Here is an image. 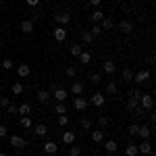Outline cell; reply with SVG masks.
<instances>
[{
  "instance_id": "obj_5",
  "label": "cell",
  "mask_w": 156,
  "mask_h": 156,
  "mask_svg": "<svg viewBox=\"0 0 156 156\" xmlns=\"http://www.w3.org/2000/svg\"><path fill=\"white\" fill-rule=\"evenodd\" d=\"M137 152H140V154H152L154 148H152V144H150V140H142V144L137 146Z\"/></svg>"
},
{
  "instance_id": "obj_46",
  "label": "cell",
  "mask_w": 156,
  "mask_h": 156,
  "mask_svg": "<svg viewBox=\"0 0 156 156\" xmlns=\"http://www.w3.org/2000/svg\"><path fill=\"white\" fill-rule=\"evenodd\" d=\"M6 110H9L11 115H17V104H9V106H6Z\"/></svg>"
},
{
  "instance_id": "obj_22",
  "label": "cell",
  "mask_w": 156,
  "mask_h": 156,
  "mask_svg": "<svg viewBox=\"0 0 156 156\" xmlns=\"http://www.w3.org/2000/svg\"><path fill=\"white\" fill-rule=\"evenodd\" d=\"M21 31H23V34H31V31H34V21H31V19H25L23 23H21Z\"/></svg>"
},
{
  "instance_id": "obj_17",
  "label": "cell",
  "mask_w": 156,
  "mask_h": 156,
  "mask_svg": "<svg viewBox=\"0 0 156 156\" xmlns=\"http://www.w3.org/2000/svg\"><path fill=\"white\" fill-rule=\"evenodd\" d=\"M137 135H140L142 140H150V135H152V129H150V127H146V125H140V129H137Z\"/></svg>"
},
{
  "instance_id": "obj_32",
  "label": "cell",
  "mask_w": 156,
  "mask_h": 156,
  "mask_svg": "<svg viewBox=\"0 0 156 156\" xmlns=\"http://www.w3.org/2000/svg\"><path fill=\"white\" fill-rule=\"evenodd\" d=\"M106 92L108 94H117V92H119V85L115 83V81H108L106 83Z\"/></svg>"
},
{
  "instance_id": "obj_15",
  "label": "cell",
  "mask_w": 156,
  "mask_h": 156,
  "mask_svg": "<svg viewBox=\"0 0 156 156\" xmlns=\"http://www.w3.org/2000/svg\"><path fill=\"white\" fill-rule=\"evenodd\" d=\"M50 98H52V94H50L48 90H40V92H37V100H40L42 104H48Z\"/></svg>"
},
{
  "instance_id": "obj_9",
  "label": "cell",
  "mask_w": 156,
  "mask_h": 156,
  "mask_svg": "<svg viewBox=\"0 0 156 156\" xmlns=\"http://www.w3.org/2000/svg\"><path fill=\"white\" fill-rule=\"evenodd\" d=\"M137 106H140V100H135V98H129V100L125 102V110H127V112H131V115L137 110Z\"/></svg>"
},
{
  "instance_id": "obj_7",
  "label": "cell",
  "mask_w": 156,
  "mask_h": 156,
  "mask_svg": "<svg viewBox=\"0 0 156 156\" xmlns=\"http://www.w3.org/2000/svg\"><path fill=\"white\" fill-rule=\"evenodd\" d=\"M29 73H31V67H29V65H27V62H21V65H19V67H17V75H19V77H21V79H23V77H27V75H29Z\"/></svg>"
},
{
  "instance_id": "obj_27",
  "label": "cell",
  "mask_w": 156,
  "mask_h": 156,
  "mask_svg": "<svg viewBox=\"0 0 156 156\" xmlns=\"http://www.w3.org/2000/svg\"><path fill=\"white\" fill-rule=\"evenodd\" d=\"M77 58H79V62H81V65H90V62H92V54H90V52H81Z\"/></svg>"
},
{
  "instance_id": "obj_3",
  "label": "cell",
  "mask_w": 156,
  "mask_h": 156,
  "mask_svg": "<svg viewBox=\"0 0 156 156\" xmlns=\"http://www.w3.org/2000/svg\"><path fill=\"white\" fill-rule=\"evenodd\" d=\"M54 21L60 25V27H65V25L71 21V12H67V11H60V12H56L54 15Z\"/></svg>"
},
{
  "instance_id": "obj_44",
  "label": "cell",
  "mask_w": 156,
  "mask_h": 156,
  "mask_svg": "<svg viewBox=\"0 0 156 156\" xmlns=\"http://www.w3.org/2000/svg\"><path fill=\"white\" fill-rule=\"evenodd\" d=\"M9 104H11V100H9V98H6V96H0V106H2V108H6Z\"/></svg>"
},
{
  "instance_id": "obj_47",
  "label": "cell",
  "mask_w": 156,
  "mask_h": 156,
  "mask_svg": "<svg viewBox=\"0 0 156 156\" xmlns=\"http://www.w3.org/2000/svg\"><path fill=\"white\" fill-rule=\"evenodd\" d=\"M6 127H4V125H0V137H6Z\"/></svg>"
},
{
  "instance_id": "obj_50",
  "label": "cell",
  "mask_w": 156,
  "mask_h": 156,
  "mask_svg": "<svg viewBox=\"0 0 156 156\" xmlns=\"http://www.w3.org/2000/svg\"><path fill=\"white\" fill-rule=\"evenodd\" d=\"M148 112H150V123L154 125V121H156V115H154V112H152V110H148Z\"/></svg>"
},
{
  "instance_id": "obj_21",
  "label": "cell",
  "mask_w": 156,
  "mask_h": 156,
  "mask_svg": "<svg viewBox=\"0 0 156 156\" xmlns=\"http://www.w3.org/2000/svg\"><path fill=\"white\" fill-rule=\"evenodd\" d=\"M102 71H104V73H108V75H112V73L117 71V65H115L112 60H106V62L102 65Z\"/></svg>"
},
{
  "instance_id": "obj_28",
  "label": "cell",
  "mask_w": 156,
  "mask_h": 156,
  "mask_svg": "<svg viewBox=\"0 0 156 156\" xmlns=\"http://www.w3.org/2000/svg\"><path fill=\"white\" fill-rule=\"evenodd\" d=\"M19 125H21V127H25V129H31V127H34V121L29 119V117H21Z\"/></svg>"
},
{
  "instance_id": "obj_10",
  "label": "cell",
  "mask_w": 156,
  "mask_h": 156,
  "mask_svg": "<svg viewBox=\"0 0 156 156\" xmlns=\"http://www.w3.org/2000/svg\"><path fill=\"white\" fill-rule=\"evenodd\" d=\"M73 106H75V110H85V108H87V100H85V98H81V96H75Z\"/></svg>"
},
{
  "instance_id": "obj_19",
  "label": "cell",
  "mask_w": 156,
  "mask_h": 156,
  "mask_svg": "<svg viewBox=\"0 0 156 156\" xmlns=\"http://www.w3.org/2000/svg\"><path fill=\"white\" fill-rule=\"evenodd\" d=\"M62 144L73 146V144H75V133H73V131H65V133H62Z\"/></svg>"
},
{
  "instance_id": "obj_20",
  "label": "cell",
  "mask_w": 156,
  "mask_h": 156,
  "mask_svg": "<svg viewBox=\"0 0 156 156\" xmlns=\"http://www.w3.org/2000/svg\"><path fill=\"white\" fill-rule=\"evenodd\" d=\"M102 19H104V12L100 11V9H96V11L90 15V21H92V23H100Z\"/></svg>"
},
{
  "instance_id": "obj_6",
  "label": "cell",
  "mask_w": 156,
  "mask_h": 156,
  "mask_svg": "<svg viewBox=\"0 0 156 156\" xmlns=\"http://www.w3.org/2000/svg\"><path fill=\"white\" fill-rule=\"evenodd\" d=\"M119 31H121V34H125V36H129V34L133 31V23H131V21H127V19H123V21L119 23Z\"/></svg>"
},
{
  "instance_id": "obj_51",
  "label": "cell",
  "mask_w": 156,
  "mask_h": 156,
  "mask_svg": "<svg viewBox=\"0 0 156 156\" xmlns=\"http://www.w3.org/2000/svg\"><path fill=\"white\" fill-rule=\"evenodd\" d=\"M0 156H6V154H4V152H0Z\"/></svg>"
},
{
  "instance_id": "obj_38",
  "label": "cell",
  "mask_w": 156,
  "mask_h": 156,
  "mask_svg": "<svg viewBox=\"0 0 156 156\" xmlns=\"http://www.w3.org/2000/svg\"><path fill=\"white\" fill-rule=\"evenodd\" d=\"M90 81H92L94 85H100V81H102V77H100V73H94V75L90 77Z\"/></svg>"
},
{
  "instance_id": "obj_49",
  "label": "cell",
  "mask_w": 156,
  "mask_h": 156,
  "mask_svg": "<svg viewBox=\"0 0 156 156\" xmlns=\"http://www.w3.org/2000/svg\"><path fill=\"white\" fill-rule=\"evenodd\" d=\"M100 2H102V0H90V4H92L94 9H98V6H100Z\"/></svg>"
},
{
  "instance_id": "obj_30",
  "label": "cell",
  "mask_w": 156,
  "mask_h": 156,
  "mask_svg": "<svg viewBox=\"0 0 156 156\" xmlns=\"http://www.w3.org/2000/svg\"><path fill=\"white\" fill-rule=\"evenodd\" d=\"M11 92L15 94V96H21V94H23V85L19 83V81H17V83H12L11 85Z\"/></svg>"
},
{
  "instance_id": "obj_45",
  "label": "cell",
  "mask_w": 156,
  "mask_h": 156,
  "mask_svg": "<svg viewBox=\"0 0 156 156\" xmlns=\"http://www.w3.org/2000/svg\"><path fill=\"white\" fill-rule=\"evenodd\" d=\"M81 127H83V129H90V127H92V121H90V119H83V121H81Z\"/></svg>"
},
{
  "instance_id": "obj_41",
  "label": "cell",
  "mask_w": 156,
  "mask_h": 156,
  "mask_svg": "<svg viewBox=\"0 0 156 156\" xmlns=\"http://www.w3.org/2000/svg\"><path fill=\"white\" fill-rule=\"evenodd\" d=\"M142 94H144V92H142L140 87H135V90L131 92V98H135V100H140V98H142Z\"/></svg>"
},
{
  "instance_id": "obj_40",
  "label": "cell",
  "mask_w": 156,
  "mask_h": 156,
  "mask_svg": "<svg viewBox=\"0 0 156 156\" xmlns=\"http://www.w3.org/2000/svg\"><path fill=\"white\" fill-rule=\"evenodd\" d=\"M69 154H71V156H81V148H79V146H71Z\"/></svg>"
},
{
  "instance_id": "obj_2",
  "label": "cell",
  "mask_w": 156,
  "mask_h": 156,
  "mask_svg": "<svg viewBox=\"0 0 156 156\" xmlns=\"http://www.w3.org/2000/svg\"><path fill=\"white\" fill-rule=\"evenodd\" d=\"M140 106L144 108V110H154V98H152V94H142Z\"/></svg>"
},
{
  "instance_id": "obj_1",
  "label": "cell",
  "mask_w": 156,
  "mask_h": 156,
  "mask_svg": "<svg viewBox=\"0 0 156 156\" xmlns=\"http://www.w3.org/2000/svg\"><path fill=\"white\" fill-rule=\"evenodd\" d=\"M148 79H150V71H148V69H142V71L133 73V83L137 85V87H140V85H144Z\"/></svg>"
},
{
  "instance_id": "obj_37",
  "label": "cell",
  "mask_w": 156,
  "mask_h": 156,
  "mask_svg": "<svg viewBox=\"0 0 156 156\" xmlns=\"http://www.w3.org/2000/svg\"><path fill=\"white\" fill-rule=\"evenodd\" d=\"M137 129H140V125H135V123L127 125V133H129V135H137Z\"/></svg>"
},
{
  "instance_id": "obj_16",
  "label": "cell",
  "mask_w": 156,
  "mask_h": 156,
  "mask_svg": "<svg viewBox=\"0 0 156 156\" xmlns=\"http://www.w3.org/2000/svg\"><path fill=\"white\" fill-rule=\"evenodd\" d=\"M92 142H94V144H102V142H104V131H102V129H94V131H92Z\"/></svg>"
},
{
  "instance_id": "obj_24",
  "label": "cell",
  "mask_w": 156,
  "mask_h": 156,
  "mask_svg": "<svg viewBox=\"0 0 156 156\" xmlns=\"http://www.w3.org/2000/svg\"><path fill=\"white\" fill-rule=\"evenodd\" d=\"M125 154H127V156H137V154H140V152H137V144L129 142L127 148H125Z\"/></svg>"
},
{
  "instance_id": "obj_36",
  "label": "cell",
  "mask_w": 156,
  "mask_h": 156,
  "mask_svg": "<svg viewBox=\"0 0 156 156\" xmlns=\"http://www.w3.org/2000/svg\"><path fill=\"white\" fill-rule=\"evenodd\" d=\"M0 65H2V69H4V71H11V69H12V65H15V62H12L11 58H4L2 62H0Z\"/></svg>"
},
{
  "instance_id": "obj_48",
  "label": "cell",
  "mask_w": 156,
  "mask_h": 156,
  "mask_svg": "<svg viewBox=\"0 0 156 156\" xmlns=\"http://www.w3.org/2000/svg\"><path fill=\"white\" fill-rule=\"evenodd\" d=\"M40 4V0H27V6H37Z\"/></svg>"
},
{
  "instance_id": "obj_43",
  "label": "cell",
  "mask_w": 156,
  "mask_h": 156,
  "mask_svg": "<svg viewBox=\"0 0 156 156\" xmlns=\"http://www.w3.org/2000/svg\"><path fill=\"white\" fill-rule=\"evenodd\" d=\"M67 77H75V75H77V69H75V67H67Z\"/></svg>"
},
{
  "instance_id": "obj_8",
  "label": "cell",
  "mask_w": 156,
  "mask_h": 156,
  "mask_svg": "<svg viewBox=\"0 0 156 156\" xmlns=\"http://www.w3.org/2000/svg\"><path fill=\"white\" fill-rule=\"evenodd\" d=\"M67 96H69V92H67V90H62V87H56V90L52 92V98H56L58 102H65Z\"/></svg>"
},
{
  "instance_id": "obj_11",
  "label": "cell",
  "mask_w": 156,
  "mask_h": 156,
  "mask_svg": "<svg viewBox=\"0 0 156 156\" xmlns=\"http://www.w3.org/2000/svg\"><path fill=\"white\" fill-rule=\"evenodd\" d=\"M52 36H54V40H56V42H65V40H67V29H62V27H56V29H54V34H52Z\"/></svg>"
},
{
  "instance_id": "obj_42",
  "label": "cell",
  "mask_w": 156,
  "mask_h": 156,
  "mask_svg": "<svg viewBox=\"0 0 156 156\" xmlns=\"http://www.w3.org/2000/svg\"><path fill=\"white\" fill-rule=\"evenodd\" d=\"M108 123H110L108 117H100V119H98V125H100V127H108Z\"/></svg>"
},
{
  "instance_id": "obj_25",
  "label": "cell",
  "mask_w": 156,
  "mask_h": 156,
  "mask_svg": "<svg viewBox=\"0 0 156 156\" xmlns=\"http://www.w3.org/2000/svg\"><path fill=\"white\" fill-rule=\"evenodd\" d=\"M34 133H36L37 137H44V135L48 133V127H46V125H36V127H34Z\"/></svg>"
},
{
  "instance_id": "obj_14",
  "label": "cell",
  "mask_w": 156,
  "mask_h": 156,
  "mask_svg": "<svg viewBox=\"0 0 156 156\" xmlns=\"http://www.w3.org/2000/svg\"><path fill=\"white\" fill-rule=\"evenodd\" d=\"M11 146H15V148H25L27 142H25L21 135H11Z\"/></svg>"
},
{
  "instance_id": "obj_18",
  "label": "cell",
  "mask_w": 156,
  "mask_h": 156,
  "mask_svg": "<svg viewBox=\"0 0 156 156\" xmlns=\"http://www.w3.org/2000/svg\"><path fill=\"white\" fill-rule=\"evenodd\" d=\"M71 94H73V96H81V94H83V83H81V81H73Z\"/></svg>"
},
{
  "instance_id": "obj_4",
  "label": "cell",
  "mask_w": 156,
  "mask_h": 156,
  "mask_svg": "<svg viewBox=\"0 0 156 156\" xmlns=\"http://www.w3.org/2000/svg\"><path fill=\"white\" fill-rule=\"evenodd\" d=\"M104 102H106V98H104V94H102V92H96V94H94V96L90 98V102H87V104H92V106H104Z\"/></svg>"
},
{
  "instance_id": "obj_13",
  "label": "cell",
  "mask_w": 156,
  "mask_h": 156,
  "mask_svg": "<svg viewBox=\"0 0 156 156\" xmlns=\"http://www.w3.org/2000/svg\"><path fill=\"white\" fill-rule=\"evenodd\" d=\"M44 152H46V154H56V152H58V144H56V142H46V144H44Z\"/></svg>"
},
{
  "instance_id": "obj_33",
  "label": "cell",
  "mask_w": 156,
  "mask_h": 156,
  "mask_svg": "<svg viewBox=\"0 0 156 156\" xmlns=\"http://www.w3.org/2000/svg\"><path fill=\"white\" fill-rule=\"evenodd\" d=\"M54 112H56V115H67V106H65V102H58V104L54 106Z\"/></svg>"
},
{
  "instance_id": "obj_39",
  "label": "cell",
  "mask_w": 156,
  "mask_h": 156,
  "mask_svg": "<svg viewBox=\"0 0 156 156\" xmlns=\"http://www.w3.org/2000/svg\"><path fill=\"white\" fill-rule=\"evenodd\" d=\"M81 37H83L85 44H92V42H94V37H92V34H90V31H83V34H81Z\"/></svg>"
},
{
  "instance_id": "obj_26",
  "label": "cell",
  "mask_w": 156,
  "mask_h": 156,
  "mask_svg": "<svg viewBox=\"0 0 156 156\" xmlns=\"http://www.w3.org/2000/svg\"><path fill=\"white\" fill-rule=\"evenodd\" d=\"M100 27H102V31H104V29H112V27H115V23H112V19H108V17H104V19H102V21H100Z\"/></svg>"
},
{
  "instance_id": "obj_31",
  "label": "cell",
  "mask_w": 156,
  "mask_h": 156,
  "mask_svg": "<svg viewBox=\"0 0 156 156\" xmlns=\"http://www.w3.org/2000/svg\"><path fill=\"white\" fill-rule=\"evenodd\" d=\"M87 31L92 34V37H94V40H96V37L100 36V34H102V27H100L98 23H94V27H92V29H87Z\"/></svg>"
},
{
  "instance_id": "obj_34",
  "label": "cell",
  "mask_w": 156,
  "mask_h": 156,
  "mask_svg": "<svg viewBox=\"0 0 156 156\" xmlns=\"http://www.w3.org/2000/svg\"><path fill=\"white\" fill-rule=\"evenodd\" d=\"M123 79H125V81H133V71L131 69H127V67L123 69Z\"/></svg>"
},
{
  "instance_id": "obj_23",
  "label": "cell",
  "mask_w": 156,
  "mask_h": 156,
  "mask_svg": "<svg viewBox=\"0 0 156 156\" xmlns=\"http://www.w3.org/2000/svg\"><path fill=\"white\" fill-rule=\"evenodd\" d=\"M117 148H119V144H117L115 140H108L106 144H104V150H106L108 154H115V152H117Z\"/></svg>"
},
{
  "instance_id": "obj_35",
  "label": "cell",
  "mask_w": 156,
  "mask_h": 156,
  "mask_svg": "<svg viewBox=\"0 0 156 156\" xmlns=\"http://www.w3.org/2000/svg\"><path fill=\"white\" fill-rule=\"evenodd\" d=\"M58 127H67V125H69V117H67V115H58Z\"/></svg>"
},
{
  "instance_id": "obj_29",
  "label": "cell",
  "mask_w": 156,
  "mask_h": 156,
  "mask_svg": "<svg viewBox=\"0 0 156 156\" xmlns=\"http://www.w3.org/2000/svg\"><path fill=\"white\" fill-rule=\"evenodd\" d=\"M69 52H71V56H79V54L83 52V46H79V44H73L71 48H69Z\"/></svg>"
},
{
  "instance_id": "obj_12",
  "label": "cell",
  "mask_w": 156,
  "mask_h": 156,
  "mask_svg": "<svg viewBox=\"0 0 156 156\" xmlns=\"http://www.w3.org/2000/svg\"><path fill=\"white\" fill-rule=\"evenodd\" d=\"M17 115H21V117H29V115H31V104L23 102L21 106H17Z\"/></svg>"
}]
</instances>
